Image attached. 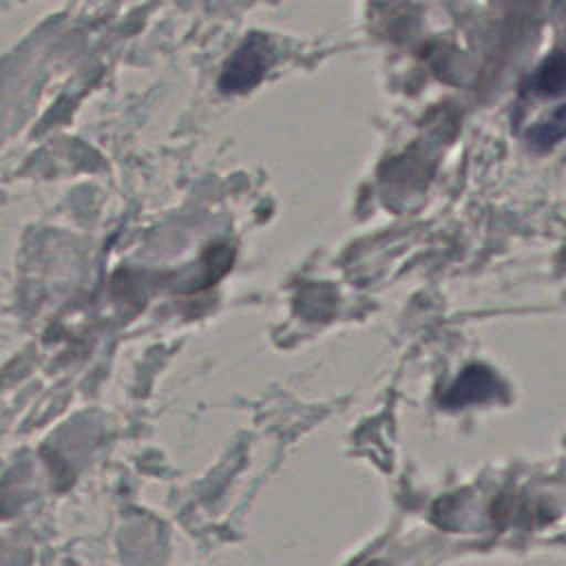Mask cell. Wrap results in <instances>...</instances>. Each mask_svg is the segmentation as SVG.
<instances>
[{"mask_svg": "<svg viewBox=\"0 0 566 566\" xmlns=\"http://www.w3.org/2000/svg\"><path fill=\"white\" fill-rule=\"evenodd\" d=\"M533 91L542 97H555L566 91V51H553L533 77Z\"/></svg>", "mask_w": 566, "mask_h": 566, "instance_id": "cell-1", "label": "cell"}, {"mask_svg": "<svg viewBox=\"0 0 566 566\" xmlns=\"http://www.w3.org/2000/svg\"><path fill=\"white\" fill-rule=\"evenodd\" d=\"M493 387H495V378L484 367H471L458 378L455 387L447 394L449 398L447 402L462 405L471 400H482L493 391Z\"/></svg>", "mask_w": 566, "mask_h": 566, "instance_id": "cell-2", "label": "cell"}, {"mask_svg": "<svg viewBox=\"0 0 566 566\" xmlns=\"http://www.w3.org/2000/svg\"><path fill=\"white\" fill-rule=\"evenodd\" d=\"M562 139H566V104L555 108L546 119L526 133V142L537 150H548Z\"/></svg>", "mask_w": 566, "mask_h": 566, "instance_id": "cell-3", "label": "cell"}]
</instances>
